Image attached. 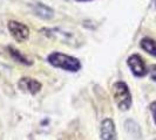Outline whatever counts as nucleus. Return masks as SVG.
<instances>
[{
	"instance_id": "nucleus-8",
	"label": "nucleus",
	"mask_w": 156,
	"mask_h": 140,
	"mask_svg": "<svg viewBox=\"0 0 156 140\" xmlns=\"http://www.w3.org/2000/svg\"><path fill=\"white\" fill-rule=\"evenodd\" d=\"M45 34L48 35V36H53V38H60V41L63 42V43H69L73 41V38L74 35L70 34V33H67V32H61L60 29H45Z\"/></svg>"
},
{
	"instance_id": "nucleus-10",
	"label": "nucleus",
	"mask_w": 156,
	"mask_h": 140,
	"mask_svg": "<svg viewBox=\"0 0 156 140\" xmlns=\"http://www.w3.org/2000/svg\"><path fill=\"white\" fill-rule=\"evenodd\" d=\"M8 50H9V54H11V56L16 60V61H18V62L23 63V64H26V65H32V61H30L27 57H25L19 50H16V49H14L13 47H8Z\"/></svg>"
},
{
	"instance_id": "nucleus-6",
	"label": "nucleus",
	"mask_w": 156,
	"mask_h": 140,
	"mask_svg": "<svg viewBox=\"0 0 156 140\" xmlns=\"http://www.w3.org/2000/svg\"><path fill=\"white\" fill-rule=\"evenodd\" d=\"M100 133H101V139L102 140H116V128H115V124L114 122L106 118L105 120H102L101 128H100Z\"/></svg>"
},
{
	"instance_id": "nucleus-11",
	"label": "nucleus",
	"mask_w": 156,
	"mask_h": 140,
	"mask_svg": "<svg viewBox=\"0 0 156 140\" xmlns=\"http://www.w3.org/2000/svg\"><path fill=\"white\" fill-rule=\"evenodd\" d=\"M126 130L128 131L129 134H132L135 138H141V130L140 126L136 124L134 120H127L126 122Z\"/></svg>"
},
{
	"instance_id": "nucleus-14",
	"label": "nucleus",
	"mask_w": 156,
	"mask_h": 140,
	"mask_svg": "<svg viewBox=\"0 0 156 140\" xmlns=\"http://www.w3.org/2000/svg\"><path fill=\"white\" fill-rule=\"evenodd\" d=\"M76 1H80V2H81V1H90V0H76Z\"/></svg>"
},
{
	"instance_id": "nucleus-4",
	"label": "nucleus",
	"mask_w": 156,
	"mask_h": 140,
	"mask_svg": "<svg viewBox=\"0 0 156 140\" xmlns=\"http://www.w3.org/2000/svg\"><path fill=\"white\" fill-rule=\"evenodd\" d=\"M127 64L130 68L132 72L134 74V76H136V77H143L148 72L146 63H144L143 58L141 57L140 55L134 54L132 56H129L128 60H127Z\"/></svg>"
},
{
	"instance_id": "nucleus-5",
	"label": "nucleus",
	"mask_w": 156,
	"mask_h": 140,
	"mask_svg": "<svg viewBox=\"0 0 156 140\" xmlns=\"http://www.w3.org/2000/svg\"><path fill=\"white\" fill-rule=\"evenodd\" d=\"M18 88L23 92H30L31 95H37L41 90V83L32 77H23L18 82Z\"/></svg>"
},
{
	"instance_id": "nucleus-2",
	"label": "nucleus",
	"mask_w": 156,
	"mask_h": 140,
	"mask_svg": "<svg viewBox=\"0 0 156 140\" xmlns=\"http://www.w3.org/2000/svg\"><path fill=\"white\" fill-rule=\"evenodd\" d=\"M112 92L114 101L119 106V109L122 111H127L132 106V95L129 91V88L125 82H116L112 88Z\"/></svg>"
},
{
	"instance_id": "nucleus-7",
	"label": "nucleus",
	"mask_w": 156,
	"mask_h": 140,
	"mask_svg": "<svg viewBox=\"0 0 156 140\" xmlns=\"http://www.w3.org/2000/svg\"><path fill=\"white\" fill-rule=\"evenodd\" d=\"M33 12L35 15L44 19V20H49L54 15V11L51 7L41 4V2H37L35 5H33Z\"/></svg>"
},
{
	"instance_id": "nucleus-12",
	"label": "nucleus",
	"mask_w": 156,
	"mask_h": 140,
	"mask_svg": "<svg viewBox=\"0 0 156 140\" xmlns=\"http://www.w3.org/2000/svg\"><path fill=\"white\" fill-rule=\"evenodd\" d=\"M149 75H150V78L156 82V64H153L149 67Z\"/></svg>"
},
{
	"instance_id": "nucleus-9",
	"label": "nucleus",
	"mask_w": 156,
	"mask_h": 140,
	"mask_svg": "<svg viewBox=\"0 0 156 140\" xmlns=\"http://www.w3.org/2000/svg\"><path fill=\"white\" fill-rule=\"evenodd\" d=\"M141 48L147 52L148 54L153 55L156 57V41L153 39H149V38H144V39L141 40Z\"/></svg>"
},
{
	"instance_id": "nucleus-1",
	"label": "nucleus",
	"mask_w": 156,
	"mask_h": 140,
	"mask_svg": "<svg viewBox=\"0 0 156 140\" xmlns=\"http://www.w3.org/2000/svg\"><path fill=\"white\" fill-rule=\"evenodd\" d=\"M47 61L51 65H53L55 68H60V69L70 71V72H76L81 69V63L76 57L62 54L60 52H54L49 54L47 57Z\"/></svg>"
},
{
	"instance_id": "nucleus-3",
	"label": "nucleus",
	"mask_w": 156,
	"mask_h": 140,
	"mask_svg": "<svg viewBox=\"0 0 156 140\" xmlns=\"http://www.w3.org/2000/svg\"><path fill=\"white\" fill-rule=\"evenodd\" d=\"M7 27L13 39L18 42H25L30 36V28L23 22H19L16 20H9Z\"/></svg>"
},
{
	"instance_id": "nucleus-13",
	"label": "nucleus",
	"mask_w": 156,
	"mask_h": 140,
	"mask_svg": "<svg viewBox=\"0 0 156 140\" xmlns=\"http://www.w3.org/2000/svg\"><path fill=\"white\" fill-rule=\"evenodd\" d=\"M149 109H150V112L153 115V118H154V122L156 124V102H153L150 105H149Z\"/></svg>"
}]
</instances>
